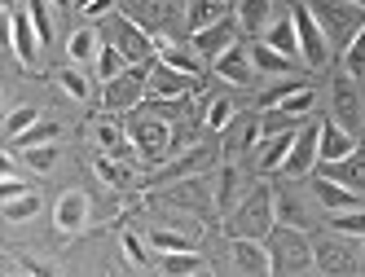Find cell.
<instances>
[{"instance_id": "41", "label": "cell", "mask_w": 365, "mask_h": 277, "mask_svg": "<svg viewBox=\"0 0 365 277\" xmlns=\"http://www.w3.org/2000/svg\"><path fill=\"white\" fill-rule=\"evenodd\" d=\"M119 246H123V260L133 264V268H150V251H145L141 234H133V229H123V234H119Z\"/></svg>"}, {"instance_id": "26", "label": "cell", "mask_w": 365, "mask_h": 277, "mask_svg": "<svg viewBox=\"0 0 365 277\" xmlns=\"http://www.w3.org/2000/svg\"><path fill=\"white\" fill-rule=\"evenodd\" d=\"M154 58H159V62H168L172 70L202 75V66H198V53H190V48H180V44H172V40H163V36H154Z\"/></svg>"}, {"instance_id": "16", "label": "cell", "mask_w": 365, "mask_h": 277, "mask_svg": "<svg viewBox=\"0 0 365 277\" xmlns=\"http://www.w3.org/2000/svg\"><path fill=\"white\" fill-rule=\"evenodd\" d=\"M233 268L251 273V277H269L273 273V256L264 238H233Z\"/></svg>"}, {"instance_id": "4", "label": "cell", "mask_w": 365, "mask_h": 277, "mask_svg": "<svg viewBox=\"0 0 365 277\" xmlns=\"http://www.w3.org/2000/svg\"><path fill=\"white\" fill-rule=\"evenodd\" d=\"M128 137H133L137 155H141L145 163H163L172 150L180 145L176 132H172V123L159 119V115H133V123H128Z\"/></svg>"}, {"instance_id": "38", "label": "cell", "mask_w": 365, "mask_h": 277, "mask_svg": "<svg viewBox=\"0 0 365 277\" xmlns=\"http://www.w3.org/2000/svg\"><path fill=\"white\" fill-rule=\"evenodd\" d=\"M58 132H62L58 123H48V119H40V123H31V128L22 132V137H14L9 145H14V150H27V145H48V141H58Z\"/></svg>"}, {"instance_id": "32", "label": "cell", "mask_w": 365, "mask_h": 277, "mask_svg": "<svg viewBox=\"0 0 365 277\" xmlns=\"http://www.w3.org/2000/svg\"><path fill=\"white\" fill-rule=\"evenodd\" d=\"M93 66H97V80L106 84V80H115V75H123V70L133 66V62L123 58V48H119V44H110V40H101V53H97V62H93Z\"/></svg>"}, {"instance_id": "18", "label": "cell", "mask_w": 365, "mask_h": 277, "mask_svg": "<svg viewBox=\"0 0 365 277\" xmlns=\"http://www.w3.org/2000/svg\"><path fill=\"white\" fill-rule=\"evenodd\" d=\"M212 66H216V75H220V80H225V84H233V88H247V84L255 80V62H251V53H247L242 44L225 48V53H220Z\"/></svg>"}, {"instance_id": "42", "label": "cell", "mask_w": 365, "mask_h": 277, "mask_svg": "<svg viewBox=\"0 0 365 277\" xmlns=\"http://www.w3.org/2000/svg\"><path fill=\"white\" fill-rule=\"evenodd\" d=\"M31 123H40V110H36V106H14L9 119H5V137H9V141L22 137V132L31 128Z\"/></svg>"}, {"instance_id": "2", "label": "cell", "mask_w": 365, "mask_h": 277, "mask_svg": "<svg viewBox=\"0 0 365 277\" xmlns=\"http://www.w3.org/2000/svg\"><path fill=\"white\" fill-rule=\"evenodd\" d=\"M269 242V256H273V273H312L317 268V256H312V242L308 229H295V224H273Z\"/></svg>"}, {"instance_id": "34", "label": "cell", "mask_w": 365, "mask_h": 277, "mask_svg": "<svg viewBox=\"0 0 365 277\" xmlns=\"http://www.w3.org/2000/svg\"><path fill=\"white\" fill-rule=\"evenodd\" d=\"M163 273H172V277H190V273H207V260L198 256L194 246H190V251H168V256H163Z\"/></svg>"}, {"instance_id": "44", "label": "cell", "mask_w": 365, "mask_h": 277, "mask_svg": "<svg viewBox=\"0 0 365 277\" xmlns=\"http://www.w3.org/2000/svg\"><path fill=\"white\" fill-rule=\"evenodd\" d=\"M233 119H238V110H233L229 97H216V102L207 106V128H212V132H225Z\"/></svg>"}, {"instance_id": "36", "label": "cell", "mask_w": 365, "mask_h": 277, "mask_svg": "<svg viewBox=\"0 0 365 277\" xmlns=\"http://www.w3.org/2000/svg\"><path fill=\"white\" fill-rule=\"evenodd\" d=\"M145 242H150L154 251H163V256H168V251H190V246H194V238H190V234L168 229V224H159V229H150V234H145Z\"/></svg>"}, {"instance_id": "22", "label": "cell", "mask_w": 365, "mask_h": 277, "mask_svg": "<svg viewBox=\"0 0 365 277\" xmlns=\"http://www.w3.org/2000/svg\"><path fill=\"white\" fill-rule=\"evenodd\" d=\"M238 27L247 31V36H264L269 27H273V0H238Z\"/></svg>"}, {"instance_id": "7", "label": "cell", "mask_w": 365, "mask_h": 277, "mask_svg": "<svg viewBox=\"0 0 365 277\" xmlns=\"http://www.w3.org/2000/svg\"><path fill=\"white\" fill-rule=\"evenodd\" d=\"M291 18H295V31H299V58H304L308 66H330L334 44H330V36L322 31L317 14H312L308 5H295V9H291Z\"/></svg>"}, {"instance_id": "47", "label": "cell", "mask_w": 365, "mask_h": 277, "mask_svg": "<svg viewBox=\"0 0 365 277\" xmlns=\"http://www.w3.org/2000/svg\"><path fill=\"white\" fill-rule=\"evenodd\" d=\"M27 14H31V22H36L40 40L48 44V40H53V18H48V5H44V0H27Z\"/></svg>"}, {"instance_id": "12", "label": "cell", "mask_w": 365, "mask_h": 277, "mask_svg": "<svg viewBox=\"0 0 365 277\" xmlns=\"http://www.w3.org/2000/svg\"><path fill=\"white\" fill-rule=\"evenodd\" d=\"M238 36H242V27H238V18H220V22H212V27H202V31H194L190 40H194V53L198 58H220L225 53V48H233V44H238Z\"/></svg>"}, {"instance_id": "10", "label": "cell", "mask_w": 365, "mask_h": 277, "mask_svg": "<svg viewBox=\"0 0 365 277\" xmlns=\"http://www.w3.org/2000/svg\"><path fill=\"white\" fill-rule=\"evenodd\" d=\"M88 220H93V203H88L84 189H66L58 203H53V224H58V234H66V238L84 234Z\"/></svg>"}, {"instance_id": "5", "label": "cell", "mask_w": 365, "mask_h": 277, "mask_svg": "<svg viewBox=\"0 0 365 277\" xmlns=\"http://www.w3.org/2000/svg\"><path fill=\"white\" fill-rule=\"evenodd\" d=\"M145 84H150V62H133L123 75H115V80L101 84V110L110 115H123L145 102Z\"/></svg>"}, {"instance_id": "9", "label": "cell", "mask_w": 365, "mask_h": 277, "mask_svg": "<svg viewBox=\"0 0 365 277\" xmlns=\"http://www.w3.org/2000/svg\"><path fill=\"white\" fill-rule=\"evenodd\" d=\"M88 137L97 141L101 155H115V159H128V163L137 159V145H128L133 137H128V128H123V123H119L110 110L101 115V119H93V123H88Z\"/></svg>"}, {"instance_id": "13", "label": "cell", "mask_w": 365, "mask_h": 277, "mask_svg": "<svg viewBox=\"0 0 365 277\" xmlns=\"http://www.w3.org/2000/svg\"><path fill=\"white\" fill-rule=\"evenodd\" d=\"M198 84V75H185V70H172L168 62L154 58L150 62V84H145V97H190Z\"/></svg>"}, {"instance_id": "8", "label": "cell", "mask_w": 365, "mask_h": 277, "mask_svg": "<svg viewBox=\"0 0 365 277\" xmlns=\"http://www.w3.org/2000/svg\"><path fill=\"white\" fill-rule=\"evenodd\" d=\"M317 159H322V123H308V128L295 132V145H291V155L282 163V176L299 181V176H308L317 167Z\"/></svg>"}, {"instance_id": "6", "label": "cell", "mask_w": 365, "mask_h": 277, "mask_svg": "<svg viewBox=\"0 0 365 277\" xmlns=\"http://www.w3.org/2000/svg\"><path fill=\"white\" fill-rule=\"evenodd\" d=\"M106 31H110V44L123 48L128 62H154V36H150V27H141V22L128 14V9L106 18Z\"/></svg>"}, {"instance_id": "25", "label": "cell", "mask_w": 365, "mask_h": 277, "mask_svg": "<svg viewBox=\"0 0 365 277\" xmlns=\"http://www.w3.org/2000/svg\"><path fill=\"white\" fill-rule=\"evenodd\" d=\"M220 18H229V0H190V5H185L190 36L202 31V27H212V22H220Z\"/></svg>"}, {"instance_id": "39", "label": "cell", "mask_w": 365, "mask_h": 277, "mask_svg": "<svg viewBox=\"0 0 365 277\" xmlns=\"http://www.w3.org/2000/svg\"><path fill=\"white\" fill-rule=\"evenodd\" d=\"M22 163H27L31 172H53L58 167V145L53 141H48V145H27V150H22Z\"/></svg>"}, {"instance_id": "33", "label": "cell", "mask_w": 365, "mask_h": 277, "mask_svg": "<svg viewBox=\"0 0 365 277\" xmlns=\"http://www.w3.org/2000/svg\"><path fill=\"white\" fill-rule=\"evenodd\" d=\"M251 62H255V70H264V75H286V70L295 66V58L277 53V48H273V44H264V40L251 48Z\"/></svg>"}, {"instance_id": "30", "label": "cell", "mask_w": 365, "mask_h": 277, "mask_svg": "<svg viewBox=\"0 0 365 277\" xmlns=\"http://www.w3.org/2000/svg\"><path fill=\"white\" fill-rule=\"evenodd\" d=\"M66 53H71V62H75V66H88V62H97V53H101V36H97L93 27L71 31V40H66Z\"/></svg>"}, {"instance_id": "17", "label": "cell", "mask_w": 365, "mask_h": 277, "mask_svg": "<svg viewBox=\"0 0 365 277\" xmlns=\"http://www.w3.org/2000/svg\"><path fill=\"white\" fill-rule=\"evenodd\" d=\"M212 203H216V211H225V216L242 203V172H238V163H233V159H225L220 172L212 176Z\"/></svg>"}, {"instance_id": "43", "label": "cell", "mask_w": 365, "mask_h": 277, "mask_svg": "<svg viewBox=\"0 0 365 277\" xmlns=\"http://www.w3.org/2000/svg\"><path fill=\"white\" fill-rule=\"evenodd\" d=\"M259 128H264V137L291 132V128H295V115H291V110H282V106H273V110H259Z\"/></svg>"}, {"instance_id": "40", "label": "cell", "mask_w": 365, "mask_h": 277, "mask_svg": "<svg viewBox=\"0 0 365 277\" xmlns=\"http://www.w3.org/2000/svg\"><path fill=\"white\" fill-rule=\"evenodd\" d=\"M330 224H334V234H344V238H361V242H365V207L334 211V216H330Z\"/></svg>"}, {"instance_id": "50", "label": "cell", "mask_w": 365, "mask_h": 277, "mask_svg": "<svg viewBox=\"0 0 365 277\" xmlns=\"http://www.w3.org/2000/svg\"><path fill=\"white\" fill-rule=\"evenodd\" d=\"M53 5H66V9H71V5H75V0H53Z\"/></svg>"}, {"instance_id": "31", "label": "cell", "mask_w": 365, "mask_h": 277, "mask_svg": "<svg viewBox=\"0 0 365 277\" xmlns=\"http://www.w3.org/2000/svg\"><path fill=\"white\" fill-rule=\"evenodd\" d=\"M97 172V181L101 185H110V189H123V185H133V167H128V159H115V155H101L93 163Z\"/></svg>"}, {"instance_id": "3", "label": "cell", "mask_w": 365, "mask_h": 277, "mask_svg": "<svg viewBox=\"0 0 365 277\" xmlns=\"http://www.w3.org/2000/svg\"><path fill=\"white\" fill-rule=\"evenodd\" d=\"M308 9L317 14L322 31L330 36L334 48H348L352 36L365 27V5H361V0H312Z\"/></svg>"}, {"instance_id": "19", "label": "cell", "mask_w": 365, "mask_h": 277, "mask_svg": "<svg viewBox=\"0 0 365 277\" xmlns=\"http://www.w3.org/2000/svg\"><path fill=\"white\" fill-rule=\"evenodd\" d=\"M356 150V137H352V128H344L334 115L330 119H322V163H339V159H348Z\"/></svg>"}, {"instance_id": "14", "label": "cell", "mask_w": 365, "mask_h": 277, "mask_svg": "<svg viewBox=\"0 0 365 277\" xmlns=\"http://www.w3.org/2000/svg\"><path fill=\"white\" fill-rule=\"evenodd\" d=\"M312 194H317V203L334 216V211H352V207H365V194L344 185V181H334L330 172H322L317 181H312Z\"/></svg>"}, {"instance_id": "48", "label": "cell", "mask_w": 365, "mask_h": 277, "mask_svg": "<svg viewBox=\"0 0 365 277\" xmlns=\"http://www.w3.org/2000/svg\"><path fill=\"white\" fill-rule=\"evenodd\" d=\"M75 9L84 18H110L115 14V0H75Z\"/></svg>"}, {"instance_id": "24", "label": "cell", "mask_w": 365, "mask_h": 277, "mask_svg": "<svg viewBox=\"0 0 365 277\" xmlns=\"http://www.w3.org/2000/svg\"><path fill=\"white\" fill-rule=\"evenodd\" d=\"M312 256H317V273H356V260L344 242H317Z\"/></svg>"}, {"instance_id": "1", "label": "cell", "mask_w": 365, "mask_h": 277, "mask_svg": "<svg viewBox=\"0 0 365 277\" xmlns=\"http://www.w3.org/2000/svg\"><path fill=\"white\" fill-rule=\"evenodd\" d=\"M277 224V194L269 185H255L242 194V203L225 216V234L229 238H269Z\"/></svg>"}, {"instance_id": "21", "label": "cell", "mask_w": 365, "mask_h": 277, "mask_svg": "<svg viewBox=\"0 0 365 277\" xmlns=\"http://www.w3.org/2000/svg\"><path fill=\"white\" fill-rule=\"evenodd\" d=\"M212 163V150L207 145H194L190 155H180V159H172L168 167H159V176H150V185H168V181H190V176L198 172V167H207Z\"/></svg>"}, {"instance_id": "46", "label": "cell", "mask_w": 365, "mask_h": 277, "mask_svg": "<svg viewBox=\"0 0 365 277\" xmlns=\"http://www.w3.org/2000/svg\"><path fill=\"white\" fill-rule=\"evenodd\" d=\"M277 224H295V229H308L304 203H295L291 194H286V198H277Z\"/></svg>"}, {"instance_id": "20", "label": "cell", "mask_w": 365, "mask_h": 277, "mask_svg": "<svg viewBox=\"0 0 365 277\" xmlns=\"http://www.w3.org/2000/svg\"><path fill=\"white\" fill-rule=\"evenodd\" d=\"M259 137H264V128H259V119L255 115H238L225 128V159H238L242 150H251V145H259Z\"/></svg>"}, {"instance_id": "29", "label": "cell", "mask_w": 365, "mask_h": 277, "mask_svg": "<svg viewBox=\"0 0 365 277\" xmlns=\"http://www.w3.org/2000/svg\"><path fill=\"white\" fill-rule=\"evenodd\" d=\"M295 132L299 128L277 132V137H264V150H259V172H282L286 155H291V145H295Z\"/></svg>"}, {"instance_id": "28", "label": "cell", "mask_w": 365, "mask_h": 277, "mask_svg": "<svg viewBox=\"0 0 365 277\" xmlns=\"http://www.w3.org/2000/svg\"><path fill=\"white\" fill-rule=\"evenodd\" d=\"M326 172L334 176V181H344V185H352V189H361L365 194V150L356 145L348 159H339V163H326Z\"/></svg>"}, {"instance_id": "27", "label": "cell", "mask_w": 365, "mask_h": 277, "mask_svg": "<svg viewBox=\"0 0 365 277\" xmlns=\"http://www.w3.org/2000/svg\"><path fill=\"white\" fill-rule=\"evenodd\" d=\"M264 44H273L277 53H286V58H299V31H295V18H291V14L273 18V27L264 31Z\"/></svg>"}, {"instance_id": "23", "label": "cell", "mask_w": 365, "mask_h": 277, "mask_svg": "<svg viewBox=\"0 0 365 277\" xmlns=\"http://www.w3.org/2000/svg\"><path fill=\"white\" fill-rule=\"evenodd\" d=\"M123 9L133 14L141 27H168L172 14H176L172 0H123Z\"/></svg>"}, {"instance_id": "45", "label": "cell", "mask_w": 365, "mask_h": 277, "mask_svg": "<svg viewBox=\"0 0 365 277\" xmlns=\"http://www.w3.org/2000/svg\"><path fill=\"white\" fill-rule=\"evenodd\" d=\"M344 70L348 75H365V27L352 36V44L344 48Z\"/></svg>"}, {"instance_id": "35", "label": "cell", "mask_w": 365, "mask_h": 277, "mask_svg": "<svg viewBox=\"0 0 365 277\" xmlns=\"http://www.w3.org/2000/svg\"><path fill=\"white\" fill-rule=\"evenodd\" d=\"M58 88L71 97V102H88V97H93V88H88V75H84L80 66H75V62L58 70Z\"/></svg>"}, {"instance_id": "15", "label": "cell", "mask_w": 365, "mask_h": 277, "mask_svg": "<svg viewBox=\"0 0 365 277\" xmlns=\"http://www.w3.org/2000/svg\"><path fill=\"white\" fill-rule=\"evenodd\" d=\"M356 75H334V84H330V102H334V119L344 123V128H361V93H356Z\"/></svg>"}, {"instance_id": "11", "label": "cell", "mask_w": 365, "mask_h": 277, "mask_svg": "<svg viewBox=\"0 0 365 277\" xmlns=\"http://www.w3.org/2000/svg\"><path fill=\"white\" fill-rule=\"evenodd\" d=\"M9 48H14V58L22 66H36L44 40H40V31H36V22H31L27 9H9Z\"/></svg>"}, {"instance_id": "49", "label": "cell", "mask_w": 365, "mask_h": 277, "mask_svg": "<svg viewBox=\"0 0 365 277\" xmlns=\"http://www.w3.org/2000/svg\"><path fill=\"white\" fill-rule=\"evenodd\" d=\"M31 185L27 181H18V176H5V181H0V203H9V198H18V194H27Z\"/></svg>"}, {"instance_id": "37", "label": "cell", "mask_w": 365, "mask_h": 277, "mask_svg": "<svg viewBox=\"0 0 365 277\" xmlns=\"http://www.w3.org/2000/svg\"><path fill=\"white\" fill-rule=\"evenodd\" d=\"M0 211H5V220H9V224H22V220H31V216L40 211V194H36V189H27V194L9 198V203H0Z\"/></svg>"}]
</instances>
